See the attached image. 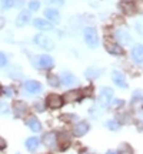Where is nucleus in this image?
I'll return each mask as SVG.
<instances>
[{
	"label": "nucleus",
	"instance_id": "c85d7f7f",
	"mask_svg": "<svg viewBox=\"0 0 143 154\" xmlns=\"http://www.w3.org/2000/svg\"><path fill=\"white\" fill-rule=\"evenodd\" d=\"M143 100V90H136L135 93H133V100Z\"/></svg>",
	"mask_w": 143,
	"mask_h": 154
},
{
	"label": "nucleus",
	"instance_id": "a878e982",
	"mask_svg": "<svg viewBox=\"0 0 143 154\" xmlns=\"http://www.w3.org/2000/svg\"><path fill=\"white\" fill-rule=\"evenodd\" d=\"M135 10L139 11L140 14H143V0H138L135 3Z\"/></svg>",
	"mask_w": 143,
	"mask_h": 154
},
{
	"label": "nucleus",
	"instance_id": "4c0bfd02",
	"mask_svg": "<svg viewBox=\"0 0 143 154\" xmlns=\"http://www.w3.org/2000/svg\"><path fill=\"white\" fill-rule=\"evenodd\" d=\"M3 26H5V19L0 17V27H3Z\"/></svg>",
	"mask_w": 143,
	"mask_h": 154
},
{
	"label": "nucleus",
	"instance_id": "f03ea898",
	"mask_svg": "<svg viewBox=\"0 0 143 154\" xmlns=\"http://www.w3.org/2000/svg\"><path fill=\"white\" fill-rule=\"evenodd\" d=\"M34 43L40 46V47H43L46 50H53L55 49V43H53V40L47 36H44V34H37L36 37H34Z\"/></svg>",
	"mask_w": 143,
	"mask_h": 154
},
{
	"label": "nucleus",
	"instance_id": "f3484780",
	"mask_svg": "<svg viewBox=\"0 0 143 154\" xmlns=\"http://www.w3.org/2000/svg\"><path fill=\"white\" fill-rule=\"evenodd\" d=\"M106 50H107L109 53H112V54H117V56H122L125 53L123 49L116 43H106Z\"/></svg>",
	"mask_w": 143,
	"mask_h": 154
},
{
	"label": "nucleus",
	"instance_id": "a19ab883",
	"mask_svg": "<svg viewBox=\"0 0 143 154\" xmlns=\"http://www.w3.org/2000/svg\"><path fill=\"white\" fill-rule=\"evenodd\" d=\"M49 154H53V153H49Z\"/></svg>",
	"mask_w": 143,
	"mask_h": 154
},
{
	"label": "nucleus",
	"instance_id": "9b49d317",
	"mask_svg": "<svg viewBox=\"0 0 143 154\" xmlns=\"http://www.w3.org/2000/svg\"><path fill=\"white\" fill-rule=\"evenodd\" d=\"M29 22H30V11L22 10V13H20L19 16H17L16 24L19 26V27H22V26H26Z\"/></svg>",
	"mask_w": 143,
	"mask_h": 154
},
{
	"label": "nucleus",
	"instance_id": "cd10ccee",
	"mask_svg": "<svg viewBox=\"0 0 143 154\" xmlns=\"http://www.w3.org/2000/svg\"><path fill=\"white\" fill-rule=\"evenodd\" d=\"M0 113H3V114H7L9 113V106L3 103V101H0Z\"/></svg>",
	"mask_w": 143,
	"mask_h": 154
},
{
	"label": "nucleus",
	"instance_id": "f704fd0d",
	"mask_svg": "<svg viewBox=\"0 0 143 154\" xmlns=\"http://www.w3.org/2000/svg\"><path fill=\"white\" fill-rule=\"evenodd\" d=\"M6 146H7V144H6L5 138L0 137V150H5V149H6Z\"/></svg>",
	"mask_w": 143,
	"mask_h": 154
},
{
	"label": "nucleus",
	"instance_id": "f257e3e1",
	"mask_svg": "<svg viewBox=\"0 0 143 154\" xmlns=\"http://www.w3.org/2000/svg\"><path fill=\"white\" fill-rule=\"evenodd\" d=\"M84 42L87 43V46L90 47H96L99 44V38H97V33L93 27L84 29Z\"/></svg>",
	"mask_w": 143,
	"mask_h": 154
},
{
	"label": "nucleus",
	"instance_id": "9d476101",
	"mask_svg": "<svg viewBox=\"0 0 143 154\" xmlns=\"http://www.w3.org/2000/svg\"><path fill=\"white\" fill-rule=\"evenodd\" d=\"M115 38L117 40V42L123 43V44H127V43H130V42H132V37L129 36V33L125 32V30H120V29L115 32Z\"/></svg>",
	"mask_w": 143,
	"mask_h": 154
},
{
	"label": "nucleus",
	"instance_id": "2eb2a0df",
	"mask_svg": "<svg viewBox=\"0 0 143 154\" xmlns=\"http://www.w3.org/2000/svg\"><path fill=\"white\" fill-rule=\"evenodd\" d=\"M39 66L42 67V69H50V67H53V59L46 54L40 56L39 57Z\"/></svg>",
	"mask_w": 143,
	"mask_h": 154
},
{
	"label": "nucleus",
	"instance_id": "393cba45",
	"mask_svg": "<svg viewBox=\"0 0 143 154\" xmlns=\"http://www.w3.org/2000/svg\"><path fill=\"white\" fill-rule=\"evenodd\" d=\"M106 127H109L110 130H119L120 124H119L117 121H115V120H110V121H107V123H106Z\"/></svg>",
	"mask_w": 143,
	"mask_h": 154
},
{
	"label": "nucleus",
	"instance_id": "473e14b6",
	"mask_svg": "<svg viewBox=\"0 0 143 154\" xmlns=\"http://www.w3.org/2000/svg\"><path fill=\"white\" fill-rule=\"evenodd\" d=\"M2 91H5V94L7 96V97H10V96H13V88H11V87H6V88H3Z\"/></svg>",
	"mask_w": 143,
	"mask_h": 154
},
{
	"label": "nucleus",
	"instance_id": "39448f33",
	"mask_svg": "<svg viewBox=\"0 0 143 154\" xmlns=\"http://www.w3.org/2000/svg\"><path fill=\"white\" fill-rule=\"evenodd\" d=\"M29 107L27 104L24 103V101H14L13 103V111H14V114L17 116V117H24L26 116V113H27Z\"/></svg>",
	"mask_w": 143,
	"mask_h": 154
},
{
	"label": "nucleus",
	"instance_id": "ddd939ff",
	"mask_svg": "<svg viewBox=\"0 0 143 154\" xmlns=\"http://www.w3.org/2000/svg\"><path fill=\"white\" fill-rule=\"evenodd\" d=\"M24 88L27 90L29 93H37L42 90V86L39 82H34V80H29V82L24 83Z\"/></svg>",
	"mask_w": 143,
	"mask_h": 154
},
{
	"label": "nucleus",
	"instance_id": "aec40b11",
	"mask_svg": "<svg viewBox=\"0 0 143 154\" xmlns=\"http://www.w3.org/2000/svg\"><path fill=\"white\" fill-rule=\"evenodd\" d=\"M39 144H40V141H39V138H36V137H30L26 140V147H27L29 151H36L39 147Z\"/></svg>",
	"mask_w": 143,
	"mask_h": 154
},
{
	"label": "nucleus",
	"instance_id": "6ab92c4d",
	"mask_svg": "<svg viewBox=\"0 0 143 154\" xmlns=\"http://www.w3.org/2000/svg\"><path fill=\"white\" fill-rule=\"evenodd\" d=\"M33 24H34V27L40 29V30H52V29H53V26H52L49 22L43 20V19H36L33 22Z\"/></svg>",
	"mask_w": 143,
	"mask_h": 154
},
{
	"label": "nucleus",
	"instance_id": "58836bf2",
	"mask_svg": "<svg viewBox=\"0 0 143 154\" xmlns=\"http://www.w3.org/2000/svg\"><path fill=\"white\" fill-rule=\"evenodd\" d=\"M106 154H116L115 151H109V153H106Z\"/></svg>",
	"mask_w": 143,
	"mask_h": 154
},
{
	"label": "nucleus",
	"instance_id": "c9c22d12",
	"mask_svg": "<svg viewBox=\"0 0 143 154\" xmlns=\"http://www.w3.org/2000/svg\"><path fill=\"white\" fill-rule=\"evenodd\" d=\"M34 106H36V110H37V111H43V110H44L43 107H42V106H43L42 103H36Z\"/></svg>",
	"mask_w": 143,
	"mask_h": 154
},
{
	"label": "nucleus",
	"instance_id": "2f4dec72",
	"mask_svg": "<svg viewBox=\"0 0 143 154\" xmlns=\"http://www.w3.org/2000/svg\"><path fill=\"white\" fill-rule=\"evenodd\" d=\"M46 3H49V5H57V6H62V5H63V0H46Z\"/></svg>",
	"mask_w": 143,
	"mask_h": 154
},
{
	"label": "nucleus",
	"instance_id": "7c9ffc66",
	"mask_svg": "<svg viewBox=\"0 0 143 154\" xmlns=\"http://www.w3.org/2000/svg\"><path fill=\"white\" fill-rule=\"evenodd\" d=\"M6 63H7V59H6V56L3 53H0V67L6 66Z\"/></svg>",
	"mask_w": 143,
	"mask_h": 154
},
{
	"label": "nucleus",
	"instance_id": "ea45409f",
	"mask_svg": "<svg viewBox=\"0 0 143 154\" xmlns=\"http://www.w3.org/2000/svg\"><path fill=\"white\" fill-rule=\"evenodd\" d=\"M2 90H3V88H2V86H0V94H2Z\"/></svg>",
	"mask_w": 143,
	"mask_h": 154
},
{
	"label": "nucleus",
	"instance_id": "a211bd4d",
	"mask_svg": "<svg viewBox=\"0 0 143 154\" xmlns=\"http://www.w3.org/2000/svg\"><path fill=\"white\" fill-rule=\"evenodd\" d=\"M57 143L60 144V149L62 150H66L69 146H70V140L67 137L66 133H60L59 136H57Z\"/></svg>",
	"mask_w": 143,
	"mask_h": 154
},
{
	"label": "nucleus",
	"instance_id": "5701e85b",
	"mask_svg": "<svg viewBox=\"0 0 143 154\" xmlns=\"http://www.w3.org/2000/svg\"><path fill=\"white\" fill-rule=\"evenodd\" d=\"M47 80H49V84L50 86H53V87H57L59 84H60V79L55 74H49L47 76Z\"/></svg>",
	"mask_w": 143,
	"mask_h": 154
},
{
	"label": "nucleus",
	"instance_id": "7ed1b4c3",
	"mask_svg": "<svg viewBox=\"0 0 143 154\" xmlns=\"http://www.w3.org/2000/svg\"><path fill=\"white\" fill-rule=\"evenodd\" d=\"M112 97H113V90L110 87H103L100 90V94H99V104L102 106V107L109 106Z\"/></svg>",
	"mask_w": 143,
	"mask_h": 154
},
{
	"label": "nucleus",
	"instance_id": "20e7f679",
	"mask_svg": "<svg viewBox=\"0 0 143 154\" xmlns=\"http://www.w3.org/2000/svg\"><path fill=\"white\" fill-rule=\"evenodd\" d=\"M46 106L50 107V109H53V110L60 109L62 106H63V99H62L59 94L52 93V94H49V96L46 97Z\"/></svg>",
	"mask_w": 143,
	"mask_h": 154
},
{
	"label": "nucleus",
	"instance_id": "4468645a",
	"mask_svg": "<svg viewBox=\"0 0 143 154\" xmlns=\"http://www.w3.org/2000/svg\"><path fill=\"white\" fill-rule=\"evenodd\" d=\"M112 80H113V83L117 84L119 87H122V88L126 87V80H125V76H123L120 72H113V74H112Z\"/></svg>",
	"mask_w": 143,
	"mask_h": 154
},
{
	"label": "nucleus",
	"instance_id": "4be33fe9",
	"mask_svg": "<svg viewBox=\"0 0 143 154\" xmlns=\"http://www.w3.org/2000/svg\"><path fill=\"white\" fill-rule=\"evenodd\" d=\"M84 74H86V77H87L89 80H93V79L100 76V70H97V69H87Z\"/></svg>",
	"mask_w": 143,
	"mask_h": 154
},
{
	"label": "nucleus",
	"instance_id": "6e6552de",
	"mask_svg": "<svg viewBox=\"0 0 143 154\" xmlns=\"http://www.w3.org/2000/svg\"><path fill=\"white\" fill-rule=\"evenodd\" d=\"M87 131H89V124L84 123V121H80V123H77L76 126L73 127V134H75L76 137H82V136H84Z\"/></svg>",
	"mask_w": 143,
	"mask_h": 154
},
{
	"label": "nucleus",
	"instance_id": "e433bc0d",
	"mask_svg": "<svg viewBox=\"0 0 143 154\" xmlns=\"http://www.w3.org/2000/svg\"><path fill=\"white\" fill-rule=\"evenodd\" d=\"M113 104H115V107H120V106L123 104V100H116Z\"/></svg>",
	"mask_w": 143,
	"mask_h": 154
},
{
	"label": "nucleus",
	"instance_id": "412c9836",
	"mask_svg": "<svg viewBox=\"0 0 143 154\" xmlns=\"http://www.w3.org/2000/svg\"><path fill=\"white\" fill-rule=\"evenodd\" d=\"M44 14H46V17L49 19V20H52V22H59V19H60V16H59V11L55 10V9H46L44 10Z\"/></svg>",
	"mask_w": 143,
	"mask_h": 154
},
{
	"label": "nucleus",
	"instance_id": "79ce46f5",
	"mask_svg": "<svg viewBox=\"0 0 143 154\" xmlns=\"http://www.w3.org/2000/svg\"><path fill=\"white\" fill-rule=\"evenodd\" d=\"M127 2H129V0H127Z\"/></svg>",
	"mask_w": 143,
	"mask_h": 154
},
{
	"label": "nucleus",
	"instance_id": "72a5a7b5",
	"mask_svg": "<svg viewBox=\"0 0 143 154\" xmlns=\"http://www.w3.org/2000/svg\"><path fill=\"white\" fill-rule=\"evenodd\" d=\"M123 10L126 11V13H129V14H132L133 11H135V9H133L132 6H129V7H127L126 5H123Z\"/></svg>",
	"mask_w": 143,
	"mask_h": 154
},
{
	"label": "nucleus",
	"instance_id": "b1692460",
	"mask_svg": "<svg viewBox=\"0 0 143 154\" xmlns=\"http://www.w3.org/2000/svg\"><path fill=\"white\" fill-rule=\"evenodd\" d=\"M16 2H19V0H2V7L3 9H10L14 5H17Z\"/></svg>",
	"mask_w": 143,
	"mask_h": 154
},
{
	"label": "nucleus",
	"instance_id": "f8f14e48",
	"mask_svg": "<svg viewBox=\"0 0 143 154\" xmlns=\"http://www.w3.org/2000/svg\"><path fill=\"white\" fill-rule=\"evenodd\" d=\"M132 56L135 61L138 63H143V46L142 44H136L132 49Z\"/></svg>",
	"mask_w": 143,
	"mask_h": 154
},
{
	"label": "nucleus",
	"instance_id": "1a4fd4ad",
	"mask_svg": "<svg viewBox=\"0 0 143 154\" xmlns=\"http://www.w3.org/2000/svg\"><path fill=\"white\" fill-rule=\"evenodd\" d=\"M59 79L62 80V83H63L65 86H75V84H77V79L69 72H63Z\"/></svg>",
	"mask_w": 143,
	"mask_h": 154
},
{
	"label": "nucleus",
	"instance_id": "c756f323",
	"mask_svg": "<svg viewBox=\"0 0 143 154\" xmlns=\"http://www.w3.org/2000/svg\"><path fill=\"white\" fill-rule=\"evenodd\" d=\"M62 119L66 121H72V120H76V116L75 114H63L62 116Z\"/></svg>",
	"mask_w": 143,
	"mask_h": 154
},
{
	"label": "nucleus",
	"instance_id": "dca6fc26",
	"mask_svg": "<svg viewBox=\"0 0 143 154\" xmlns=\"http://www.w3.org/2000/svg\"><path fill=\"white\" fill-rule=\"evenodd\" d=\"M26 124L29 126V128L32 130V131H40L42 130V124H40V121L37 120V117H30V119H27V121H26Z\"/></svg>",
	"mask_w": 143,
	"mask_h": 154
},
{
	"label": "nucleus",
	"instance_id": "0eeeda50",
	"mask_svg": "<svg viewBox=\"0 0 143 154\" xmlns=\"http://www.w3.org/2000/svg\"><path fill=\"white\" fill-rule=\"evenodd\" d=\"M43 143H44V146H46V147H49V149H55V146L57 144V134H56V133H53V131L44 134Z\"/></svg>",
	"mask_w": 143,
	"mask_h": 154
},
{
	"label": "nucleus",
	"instance_id": "bb28decb",
	"mask_svg": "<svg viewBox=\"0 0 143 154\" xmlns=\"http://www.w3.org/2000/svg\"><path fill=\"white\" fill-rule=\"evenodd\" d=\"M29 7H30V10H39V7H40V3H39L37 0H32V2L29 3Z\"/></svg>",
	"mask_w": 143,
	"mask_h": 154
},
{
	"label": "nucleus",
	"instance_id": "423d86ee",
	"mask_svg": "<svg viewBox=\"0 0 143 154\" xmlns=\"http://www.w3.org/2000/svg\"><path fill=\"white\" fill-rule=\"evenodd\" d=\"M82 91H79V90H72V91H67V93L63 94V103L66 101V103H73V101H79V100L82 99Z\"/></svg>",
	"mask_w": 143,
	"mask_h": 154
}]
</instances>
